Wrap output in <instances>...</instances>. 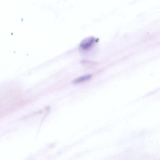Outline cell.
I'll return each instance as SVG.
<instances>
[{"label":"cell","instance_id":"6da1fadb","mask_svg":"<svg viewBox=\"0 0 160 160\" xmlns=\"http://www.w3.org/2000/svg\"><path fill=\"white\" fill-rule=\"evenodd\" d=\"M95 38L93 37L86 38L83 40L80 43L81 48L85 50L90 48L94 43Z\"/></svg>","mask_w":160,"mask_h":160},{"label":"cell","instance_id":"7a4b0ae2","mask_svg":"<svg viewBox=\"0 0 160 160\" xmlns=\"http://www.w3.org/2000/svg\"><path fill=\"white\" fill-rule=\"evenodd\" d=\"M92 75H88L83 76H82L79 78L75 79L73 83L75 84H78L90 80L91 78Z\"/></svg>","mask_w":160,"mask_h":160}]
</instances>
